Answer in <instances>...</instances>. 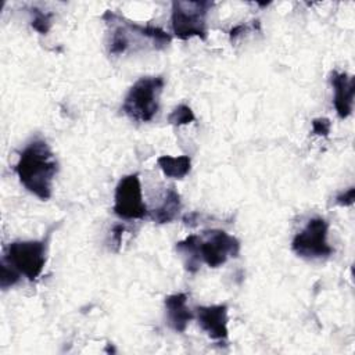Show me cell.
Instances as JSON below:
<instances>
[{
	"label": "cell",
	"instance_id": "cell-1",
	"mask_svg": "<svg viewBox=\"0 0 355 355\" xmlns=\"http://www.w3.org/2000/svg\"><path fill=\"white\" fill-rule=\"evenodd\" d=\"M58 164L49 144L42 139L32 140L21 153L14 168L22 186L40 200H49Z\"/></svg>",
	"mask_w": 355,
	"mask_h": 355
},
{
	"label": "cell",
	"instance_id": "cell-2",
	"mask_svg": "<svg viewBox=\"0 0 355 355\" xmlns=\"http://www.w3.org/2000/svg\"><path fill=\"white\" fill-rule=\"evenodd\" d=\"M162 89V76H143L137 79L125 96L122 111L133 121H151L159 110V96Z\"/></svg>",
	"mask_w": 355,
	"mask_h": 355
},
{
	"label": "cell",
	"instance_id": "cell-3",
	"mask_svg": "<svg viewBox=\"0 0 355 355\" xmlns=\"http://www.w3.org/2000/svg\"><path fill=\"white\" fill-rule=\"evenodd\" d=\"M212 1H173L172 3V31L182 39L187 40L197 36L207 39V14Z\"/></svg>",
	"mask_w": 355,
	"mask_h": 355
},
{
	"label": "cell",
	"instance_id": "cell-4",
	"mask_svg": "<svg viewBox=\"0 0 355 355\" xmlns=\"http://www.w3.org/2000/svg\"><path fill=\"white\" fill-rule=\"evenodd\" d=\"M46 247V240L14 241L7 245L1 261L32 282L40 276L44 268Z\"/></svg>",
	"mask_w": 355,
	"mask_h": 355
},
{
	"label": "cell",
	"instance_id": "cell-5",
	"mask_svg": "<svg viewBox=\"0 0 355 355\" xmlns=\"http://www.w3.org/2000/svg\"><path fill=\"white\" fill-rule=\"evenodd\" d=\"M329 225L323 218H312L306 226L294 236L291 248L305 259H320L331 255L333 248L327 243Z\"/></svg>",
	"mask_w": 355,
	"mask_h": 355
},
{
	"label": "cell",
	"instance_id": "cell-6",
	"mask_svg": "<svg viewBox=\"0 0 355 355\" xmlns=\"http://www.w3.org/2000/svg\"><path fill=\"white\" fill-rule=\"evenodd\" d=\"M112 209L121 219H141L148 214L143 201L141 184L137 173L123 176L118 182Z\"/></svg>",
	"mask_w": 355,
	"mask_h": 355
},
{
	"label": "cell",
	"instance_id": "cell-7",
	"mask_svg": "<svg viewBox=\"0 0 355 355\" xmlns=\"http://www.w3.org/2000/svg\"><path fill=\"white\" fill-rule=\"evenodd\" d=\"M198 251L201 261L209 268H218L230 257L239 255L240 241L223 230H208L200 236Z\"/></svg>",
	"mask_w": 355,
	"mask_h": 355
},
{
	"label": "cell",
	"instance_id": "cell-8",
	"mask_svg": "<svg viewBox=\"0 0 355 355\" xmlns=\"http://www.w3.org/2000/svg\"><path fill=\"white\" fill-rule=\"evenodd\" d=\"M197 320L209 338L225 341L227 338V306L225 304L198 306Z\"/></svg>",
	"mask_w": 355,
	"mask_h": 355
},
{
	"label": "cell",
	"instance_id": "cell-9",
	"mask_svg": "<svg viewBox=\"0 0 355 355\" xmlns=\"http://www.w3.org/2000/svg\"><path fill=\"white\" fill-rule=\"evenodd\" d=\"M331 86L334 89V108L337 115L344 119L348 118L352 112L354 105V93H355V79L345 72H331L330 78Z\"/></svg>",
	"mask_w": 355,
	"mask_h": 355
},
{
	"label": "cell",
	"instance_id": "cell-10",
	"mask_svg": "<svg viewBox=\"0 0 355 355\" xmlns=\"http://www.w3.org/2000/svg\"><path fill=\"white\" fill-rule=\"evenodd\" d=\"M165 315L168 326L178 333H183L193 319V312L187 306V295L183 293L168 295L165 298Z\"/></svg>",
	"mask_w": 355,
	"mask_h": 355
},
{
	"label": "cell",
	"instance_id": "cell-11",
	"mask_svg": "<svg viewBox=\"0 0 355 355\" xmlns=\"http://www.w3.org/2000/svg\"><path fill=\"white\" fill-rule=\"evenodd\" d=\"M182 208L180 204V196L179 193L175 190V187H169L166 190V194L164 197V201L161 202L159 207H157L155 209H153L151 212V218L154 222L157 223H169L173 219H176V216L179 215Z\"/></svg>",
	"mask_w": 355,
	"mask_h": 355
},
{
	"label": "cell",
	"instance_id": "cell-12",
	"mask_svg": "<svg viewBox=\"0 0 355 355\" xmlns=\"http://www.w3.org/2000/svg\"><path fill=\"white\" fill-rule=\"evenodd\" d=\"M157 164L162 173L166 178L172 179H183L191 169V161L187 155L171 157V155H161L157 159Z\"/></svg>",
	"mask_w": 355,
	"mask_h": 355
},
{
	"label": "cell",
	"instance_id": "cell-13",
	"mask_svg": "<svg viewBox=\"0 0 355 355\" xmlns=\"http://www.w3.org/2000/svg\"><path fill=\"white\" fill-rule=\"evenodd\" d=\"M198 243H200V236H196V234H191L184 240L176 243V251L182 254L184 268L190 273H196L201 263Z\"/></svg>",
	"mask_w": 355,
	"mask_h": 355
},
{
	"label": "cell",
	"instance_id": "cell-14",
	"mask_svg": "<svg viewBox=\"0 0 355 355\" xmlns=\"http://www.w3.org/2000/svg\"><path fill=\"white\" fill-rule=\"evenodd\" d=\"M129 43H130V37L128 35V28H126L125 22L121 25H116L111 33L110 53L111 54H122L126 51Z\"/></svg>",
	"mask_w": 355,
	"mask_h": 355
},
{
	"label": "cell",
	"instance_id": "cell-15",
	"mask_svg": "<svg viewBox=\"0 0 355 355\" xmlns=\"http://www.w3.org/2000/svg\"><path fill=\"white\" fill-rule=\"evenodd\" d=\"M196 119L193 110L186 105L180 104L172 110V112L168 115V122L173 126H180V125H187Z\"/></svg>",
	"mask_w": 355,
	"mask_h": 355
},
{
	"label": "cell",
	"instance_id": "cell-16",
	"mask_svg": "<svg viewBox=\"0 0 355 355\" xmlns=\"http://www.w3.org/2000/svg\"><path fill=\"white\" fill-rule=\"evenodd\" d=\"M32 14H33V18H32V22H31L32 28L35 31H37L39 33L46 35L50 31V26H51L53 12H46V11L39 10V8H33Z\"/></svg>",
	"mask_w": 355,
	"mask_h": 355
},
{
	"label": "cell",
	"instance_id": "cell-17",
	"mask_svg": "<svg viewBox=\"0 0 355 355\" xmlns=\"http://www.w3.org/2000/svg\"><path fill=\"white\" fill-rule=\"evenodd\" d=\"M19 273L14 270L8 263L1 261L0 263V286L3 290H7L19 282Z\"/></svg>",
	"mask_w": 355,
	"mask_h": 355
},
{
	"label": "cell",
	"instance_id": "cell-18",
	"mask_svg": "<svg viewBox=\"0 0 355 355\" xmlns=\"http://www.w3.org/2000/svg\"><path fill=\"white\" fill-rule=\"evenodd\" d=\"M331 123L327 118H315L312 121V133L318 136H329Z\"/></svg>",
	"mask_w": 355,
	"mask_h": 355
},
{
	"label": "cell",
	"instance_id": "cell-19",
	"mask_svg": "<svg viewBox=\"0 0 355 355\" xmlns=\"http://www.w3.org/2000/svg\"><path fill=\"white\" fill-rule=\"evenodd\" d=\"M354 200H355V189H354V187H349L348 190L340 193V194L336 197V204L343 205V207H348V205H352V204H354Z\"/></svg>",
	"mask_w": 355,
	"mask_h": 355
},
{
	"label": "cell",
	"instance_id": "cell-20",
	"mask_svg": "<svg viewBox=\"0 0 355 355\" xmlns=\"http://www.w3.org/2000/svg\"><path fill=\"white\" fill-rule=\"evenodd\" d=\"M123 230H125V227H123L122 225H116V226H114V229H112V239H114V243H115L116 248L121 245Z\"/></svg>",
	"mask_w": 355,
	"mask_h": 355
},
{
	"label": "cell",
	"instance_id": "cell-21",
	"mask_svg": "<svg viewBox=\"0 0 355 355\" xmlns=\"http://www.w3.org/2000/svg\"><path fill=\"white\" fill-rule=\"evenodd\" d=\"M244 31H247V25H244V24H240V25H237V26H233L232 29H230V40L232 42H234L236 39H237V36H240Z\"/></svg>",
	"mask_w": 355,
	"mask_h": 355
}]
</instances>
